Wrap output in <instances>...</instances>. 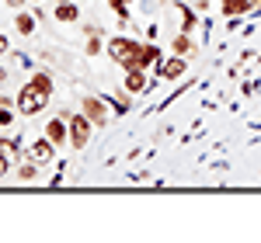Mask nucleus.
<instances>
[{
	"mask_svg": "<svg viewBox=\"0 0 261 243\" xmlns=\"http://www.w3.org/2000/svg\"><path fill=\"white\" fill-rule=\"evenodd\" d=\"M49 90L53 87H45V83H39L35 77L21 87V94H18V108H21V115H39L42 108L49 104Z\"/></svg>",
	"mask_w": 261,
	"mask_h": 243,
	"instance_id": "obj_1",
	"label": "nucleus"
},
{
	"mask_svg": "<svg viewBox=\"0 0 261 243\" xmlns=\"http://www.w3.org/2000/svg\"><path fill=\"white\" fill-rule=\"evenodd\" d=\"M108 52H112V59L125 66V70H136V56H140V45L129 39H112L108 42Z\"/></svg>",
	"mask_w": 261,
	"mask_h": 243,
	"instance_id": "obj_2",
	"label": "nucleus"
},
{
	"mask_svg": "<svg viewBox=\"0 0 261 243\" xmlns=\"http://www.w3.org/2000/svg\"><path fill=\"white\" fill-rule=\"evenodd\" d=\"M91 125H94V122L87 118V115H73V118H70V146L84 149V146L91 142Z\"/></svg>",
	"mask_w": 261,
	"mask_h": 243,
	"instance_id": "obj_3",
	"label": "nucleus"
},
{
	"mask_svg": "<svg viewBox=\"0 0 261 243\" xmlns=\"http://www.w3.org/2000/svg\"><path fill=\"white\" fill-rule=\"evenodd\" d=\"M45 139L53 142V146H63V142H70V125H63V118H53L45 125Z\"/></svg>",
	"mask_w": 261,
	"mask_h": 243,
	"instance_id": "obj_4",
	"label": "nucleus"
},
{
	"mask_svg": "<svg viewBox=\"0 0 261 243\" xmlns=\"http://www.w3.org/2000/svg\"><path fill=\"white\" fill-rule=\"evenodd\" d=\"M28 157H32V163H49L53 160V142L49 139H35L32 149H28Z\"/></svg>",
	"mask_w": 261,
	"mask_h": 243,
	"instance_id": "obj_5",
	"label": "nucleus"
},
{
	"mask_svg": "<svg viewBox=\"0 0 261 243\" xmlns=\"http://www.w3.org/2000/svg\"><path fill=\"white\" fill-rule=\"evenodd\" d=\"M84 115L94 122V125H105V122H108V115H105V104H101L98 98H84Z\"/></svg>",
	"mask_w": 261,
	"mask_h": 243,
	"instance_id": "obj_6",
	"label": "nucleus"
},
{
	"mask_svg": "<svg viewBox=\"0 0 261 243\" xmlns=\"http://www.w3.org/2000/svg\"><path fill=\"white\" fill-rule=\"evenodd\" d=\"M181 73H185V59H181V56H171V59L161 63V77L164 80H174V77H181Z\"/></svg>",
	"mask_w": 261,
	"mask_h": 243,
	"instance_id": "obj_7",
	"label": "nucleus"
},
{
	"mask_svg": "<svg viewBox=\"0 0 261 243\" xmlns=\"http://www.w3.org/2000/svg\"><path fill=\"white\" fill-rule=\"evenodd\" d=\"M161 59V49L157 45H140V56H136V70H146Z\"/></svg>",
	"mask_w": 261,
	"mask_h": 243,
	"instance_id": "obj_8",
	"label": "nucleus"
},
{
	"mask_svg": "<svg viewBox=\"0 0 261 243\" xmlns=\"http://www.w3.org/2000/svg\"><path fill=\"white\" fill-rule=\"evenodd\" d=\"M251 7H254L251 0H223V14H226V18H237L244 11H251Z\"/></svg>",
	"mask_w": 261,
	"mask_h": 243,
	"instance_id": "obj_9",
	"label": "nucleus"
},
{
	"mask_svg": "<svg viewBox=\"0 0 261 243\" xmlns=\"http://www.w3.org/2000/svg\"><path fill=\"white\" fill-rule=\"evenodd\" d=\"M143 87H146V73H143V70H129V77H125V90L136 94V90H143Z\"/></svg>",
	"mask_w": 261,
	"mask_h": 243,
	"instance_id": "obj_10",
	"label": "nucleus"
},
{
	"mask_svg": "<svg viewBox=\"0 0 261 243\" xmlns=\"http://www.w3.org/2000/svg\"><path fill=\"white\" fill-rule=\"evenodd\" d=\"M56 18H60V21H77V7H73V0H66V4L56 7Z\"/></svg>",
	"mask_w": 261,
	"mask_h": 243,
	"instance_id": "obj_11",
	"label": "nucleus"
},
{
	"mask_svg": "<svg viewBox=\"0 0 261 243\" xmlns=\"http://www.w3.org/2000/svg\"><path fill=\"white\" fill-rule=\"evenodd\" d=\"M18 32H21V35H32V32H35V21L28 18V14H21V18H18Z\"/></svg>",
	"mask_w": 261,
	"mask_h": 243,
	"instance_id": "obj_12",
	"label": "nucleus"
},
{
	"mask_svg": "<svg viewBox=\"0 0 261 243\" xmlns=\"http://www.w3.org/2000/svg\"><path fill=\"white\" fill-rule=\"evenodd\" d=\"M174 52H181V56H188V52H192V42L185 39V35H178V39H174Z\"/></svg>",
	"mask_w": 261,
	"mask_h": 243,
	"instance_id": "obj_13",
	"label": "nucleus"
},
{
	"mask_svg": "<svg viewBox=\"0 0 261 243\" xmlns=\"http://www.w3.org/2000/svg\"><path fill=\"white\" fill-rule=\"evenodd\" d=\"M35 170H39V163H35V167H32V163H24V167H21V181H32V177H35Z\"/></svg>",
	"mask_w": 261,
	"mask_h": 243,
	"instance_id": "obj_14",
	"label": "nucleus"
},
{
	"mask_svg": "<svg viewBox=\"0 0 261 243\" xmlns=\"http://www.w3.org/2000/svg\"><path fill=\"white\" fill-rule=\"evenodd\" d=\"M7 104H0V125H11V111H4Z\"/></svg>",
	"mask_w": 261,
	"mask_h": 243,
	"instance_id": "obj_15",
	"label": "nucleus"
},
{
	"mask_svg": "<svg viewBox=\"0 0 261 243\" xmlns=\"http://www.w3.org/2000/svg\"><path fill=\"white\" fill-rule=\"evenodd\" d=\"M4 174H7V157L0 153V177H4Z\"/></svg>",
	"mask_w": 261,
	"mask_h": 243,
	"instance_id": "obj_16",
	"label": "nucleus"
},
{
	"mask_svg": "<svg viewBox=\"0 0 261 243\" xmlns=\"http://www.w3.org/2000/svg\"><path fill=\"white\" fill-rule=\"evenodd\" d=\"M122 4H125V0H112V7H115V11H119V14H122Z\"/></svg>",
	"mask_w": 261,
	"mask_h": 243,
	"instance_id": "obj_17",
	"label": "nucleus"
},
{
	"mask_svg": "<svg viewBox=\"0 0 261 243\" xmlns=\"http://www.w3.org/2000/svg\"><path fill=\"white\" fill-rule=\"evenodd\" d=\"M0 52H7V39L4 35H0Z\"/></svg>",
	"mask_w": 261,
	"mask_h": 243,
	"instance_id": "obj_18",
	"label": "nucleus"
},
{
	"mask_svg": "<svg viewBox=\"0 0 261 243\" xmlns=\"http://www.w3.org/2000/svg\"><path fill=\"white\" fill-rule=\"evenodd\" d=\"M7 4H11V7H21V4H24V0H7Z\"/></svg>",
	"mask_w": 261,
	"mask_h": 243,
	"instance_id": "obj_19",
	"label": "nucleus"
},
{
	"mask_svg": "<svg viewBox=\"0 0 261 243\" xmlns=\"http://www.w3.org/2000/svg\"><path fill=\"white\" fill-rule=\"evenodd\" d=\"M251 4H254V7H261V0H251Z\"/></svg>",
	"mask_w": 261,
	"mask_h": 243,
	"instance_id": "obj_20",
	"label": "nucleus"
},
{
	"mask_svg": "<svg viewBox=\"0 0 261 243\" xmlns=\"http://www.w3.org/2000/svg\"><path fill=\"white\" fill-rule=\"evenodd\" d=\"M60 4H66V0H60Z\"/></svg>",
	"mask_w": 261,
	"mask_h": 243,
	"instance_id": "obj_21",
	"label": "nucleus"
}]
</instances>
